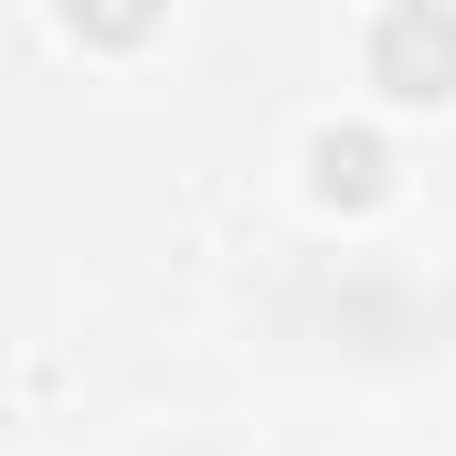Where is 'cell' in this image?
<instances>
[{"instance_id":"7a4b0ae2","label":"cell","mask_w":456,"mask_h":456,"mask_svg":"<svg viewBox=\"0 0 456 456\" xmlns=\"http://www.w3.org/2000/svg\"><path fill=\"white\" fill-rule=\"evenodd\" d=\"M371 86L382 96H456V11H382L371 21Z\"/></svg>"},{"instance_id":"6da1fadb","label":"cell","mask_w":456,"mask_h":456,"mask_svg":"<svg viewBox=\"0 0 456 456\" xmlns=\"http://www.w3.org/2000/svg\"><path fill=\"white\" fill-rule=\"evenodd\" d=\"M287 319H297L319 350L361 361V371H403V361L436 350L446 297H436L403 255H319V265L287 287Z\"/></svg>"},{"instance_id":"3957f363","label":"cell","mask_w":456,"mask_h":456,"mask_svg":"<svg viewBox=\"0 0 456 456\" xmlns=\"http://www.w3.org/2000/svg\"><path fill=\"white\" fill-rule=\"evenodd\" d=\"M319 202H371L382 181H393V149L371 138V127H319Z\"/></svg>"}]
</instances>
